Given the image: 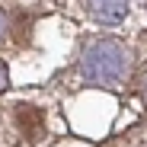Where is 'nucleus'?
Listing matches in <instances>:
<instances>
[{
    "label": "nucleus",
    "instance_id": "f257e3e1",
    "mask_svg": "<svg viewBox=\"0 0 147 147\" xmlns=\"http://www.w3.org/2000/svg\"><path fill=\"white\" fill-rule=\"evenodd\" d=\"M16 121H19V128H32V131H38V125H42V115H38L32 106H19Z\"/></svg>",
    "mask_w": 147,
    "mask_h": 147
}]
</instances>
